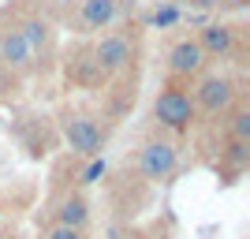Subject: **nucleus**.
<instances>
[{"mask_svg":"<svg viewBox=\"0 0 250 239\" xmlns=\"http://www.w3.org/2000/svg\"><path fill=\"white\" fill-rule=\"evenodd\" d=\"M63 138H67V146H71L75 153H83V157H97L101 146H104L101 127L90 116H67L63 120Z\"/></svg>","mask_w":250,"mask_h":239,"instance_id":"obj_3","label":"nucleus"},{"mask_svg":"<svg viewBox=\"0 0 250 239\" xmlns=\"http://www.w3.org/2000/svg\"><path fill=\"white\" fill-rule=\"evenodd\" d=\"M101 176H104V161H101V157H94V161H90V168L83 172V183H97Z\"/></svg>","mask_w":250,"mask_h":239,"instance_id":"obj_16","label":"nucleus"},{"mask_svg":"<svg viewBox=\"0 0 250 239\" xmlns=\"http://www.w3.org/2000/svg\"><path fill=\"white\" fill-rule=\"evenodd\" d=\"M90 220V209H86L83 195H63L60 206H56V224H67V228H86Z\"/></svg>","mask_w":250,"mask_h":239,"instance_id":"obj_10","label":"nucleus"},{"mask_svg":"<svg viewBox=\"0 0 250 239\" xmlns=\"http://www.w3.org/2000/svg\"><path fill=\"white\" fill-rule=\"evenodd\" d=\"M220 4H228V8H247L250 0H220Z\"/></svg>","mask_w":250,"mask_h":239,"instance_id":"obj_18","label":"nucleus"},{"mask_svg":"<svg viewBox=\"0 0 250 239\" xmlns=\"http://www.w3.org/2000/svg\"><path fill=\"white\" fill-rule=\"evenodd\" d=\"M194 42H198V49L206 56H228L235 49V26H228V22H202Z\"/></svg>","mask_w":250,"mask_h":239,"instance_id":"obj_7","label":"nucleus"},{"mask_svg":"<svg viewBox=\"0 0 250 239\" xmlns=\"http://www.w3.org/2000/svg\"><path fill=\"white\" fill-rule=\"evenodd\" d=\"M45 239H86L83 228H67V224H56V228H49V236Z\"/></svg>","mask_w":250,"mask_h":239,"instance_id":"obj_15","label":"nucleus"},{"mask_svg":"<svg viewBox=\"0 0 250 239\" xmlns=\"http://www.w3.org/2000/svg\"><path fill=\"white\" fill-rule=\"evenodd\" d=\"M34 52L26 49V42H22V34L19 30H4L0 34V64H8V67H26L30 64Z\"/></svg>","mask_w":250,"mask_h":239,"instance_id":"obj_9","label":"nucleus"},{"mask_svg":"<svg viewBox=\"0 0 250 239\" xmlns=\"http://www.w3.org/2000/svg\"><path fill=\"white\" fill-rule=\"evenodd\" d=\"M224 161H228V165H235V168H243V165L250 161V142H247V138H231L228 150H224Z\"/></svg>","mask_w":250,"mask_h":239,"instance_id":"obj_12","label":"nucleus"},{"mask_svg":"<svg viewBox=\"0 0 250 239\" xmlns=\"http://www.w3.org/2000/svg\"><path fill=\"white\" fill-rule=\"evenodd\" d=\"M15 30L22 34V42H26V49H30V52L45 49V42H49V22H45L42 15H30V19L22 22V26H15Z\"/></svg>","mask_w":250,"mask_h":239,"instance_id":"obj_11","label":"nucleus"},{"mask_svg":"<svg viewBox=\"0 0 250 239\" xmlns=\"http://www.w3.org/2000/svg\"><path fill=\"white\" fill-rule=\"evenodd\" d=\"M94 60L104 75H116L124 71L127 60H131V42H127L124 34H104L101 42L94 45Z\"/></svg>","mask_w":250,"mask_h":239,"instance_id":"obj_5","label":"nucleus"},{"mask_svg":"<svg viewBox=\"0 0 250 239\" xmlns=\"http://www.w3.org/2000/svg\"><path fill=\"white\" fill-rule=\"evenodd\" d=\"M194 109H202V112H209V116H217V112H224L231 105V97H235V83H231L228 75H220V71H209V75H202L198 79V86H194Z\"/></svg>","mask_w":250,"mask_h":239,"instance_id":"obj_2","label":"nucleus"},{"mask_svg":"<svg viewBox=\"0 0 250 239\" xmlns=\"http://www.w3.org/2000/svg\"><path fill=\"white\" fill-rule=\"evenodd\" d=\"M206 60H209V56L198 49V42H194V38H183V42H176L172 52H168V71L190 79V75H202Z\"/></svg>","mask_w":250,"mask_h":239,"instance_id":"obj_6","label":"nucleus"},{"mask_svg":"<svg viewBox=\"0 0 250 239\" xmlns=\"http://www.w3.org/2000/svg\"><path fill=\"white\" fill-rule=\"evenodd\" d=\"M194 97L183 90V86H165L161 94H157L153 101V116H157V124L168 127V131H187L190 120H194Z\"/></svg>","mask_w":250,"mask_h":239,"instance_id":"obj_1","label":"nucleus"},{"mask_svg":"<svg viewBox=\"0 0 250 239\" xmlns=\"http://www.w3.org/2000/svg\"><path fill=\"white\" fill-rule=\"evenodd\" d=\"M187 4H190V8H202V11H209V8H217L220 0H187Z\"/></svg>","mask_w":250,"mask_h":239,"instance_id":"obj_17","label":"nucleus"},{"mask_svg":"<svg viewBox=\"0 0 250 239\" xmlns=\"http://www.w3.org/2000/svg\"><path fill=\"white\" fill-rule=\"evenodd\" d=\"M0 239H8V236H0Z\"/></svg>","mask_w":250,"mask_h":239,"instance_id":"obj_19","label":"nucleus"},{"mask_svg":"<svg viewBox=\"0 0 250 239\" xmlns=\"http://www.w3.org/2000/svg\"><path fill=\"white\" fill-rule=\"evenodd\" d=\"M179 165V153L172 142H161V138H153V142L142 146V153H138V168H142V176L146 179H168L172 172H176Z\"/></svg>","mask_w":250,"mask_h":239,"instance_id":"obj_4","label":"nucleus"},{"mask_svg":"<svg viewBox=\"0 0 250 239\" xmlns=\"http://www.w3.org/2000/svg\"><path fill=\"white\" fill-rule=\"evenodd\" d=\"M231 138H247L250 142V109L247 105L231 112Z\"/></svg>","mask_w":250,"mask_h":239,"instance_id":"obj_13","label":"nucleus"},{"mask_svg":"<svg viewBox=\"0 0 250 239\" xmlns=\"http://www.w3.org/2000/svg\"><path fill=\"white\" fill-rule=\"evenodd\" d=\"M153 26H172V22H179V8H172V4H165V8L153 11Z\"/></svg>","mask_w":250,"mask_h":239,"instance_id":"obj_14","label":"nucleus"},{"mask_svg":"<svg viewBox=\"0 0 250 239\" xmlns=\"http://www.w3.org/2000/svg\"><path fill=\"white\" fill-rule=\"evenodd\" d=\"M120 15V0H79V22L86 30H104Z\"/></svg>","mask_w":250,"mask_h":239,"instance_id":"obj_8","label":"nucleus"}]
</instances>
